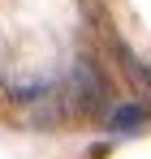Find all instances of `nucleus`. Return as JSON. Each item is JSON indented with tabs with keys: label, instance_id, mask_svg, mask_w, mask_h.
Masks as SVG:
<instances>
[{
	"label": "nucleus",
	"instance_id": "nucleus-1",
	"mask_svg": "<svg viewBox=\"0 0 151 159\" xmlns=\"http://www.w3.org/2000/svg\"><path fill=\"white\" fill-rule=\"evenodd\" d=\"M104 99H108V90H104L95 65L78 60V65H74V78H69V112H100Z\"/></svg>",
	"mask_w": 151,
	"mask_h": 159
},
{
	"label": "nucleus",
	"instance_id": "nucleus-2",
	"mask_svg": "<svg viewBox=\"0 0 151 159\" xmlns=\"http://www.w3.org/2000/svg\"><path fill=\"white\" fill-rule=\"evenodd\" d=\"M143 120H147V107H143V103H125V107L112 112L108 125H112L117 133H134V129H143Z\"/></svg>",
	"mask_w": 151,
	"mask_h": 159
}]
</instances>
